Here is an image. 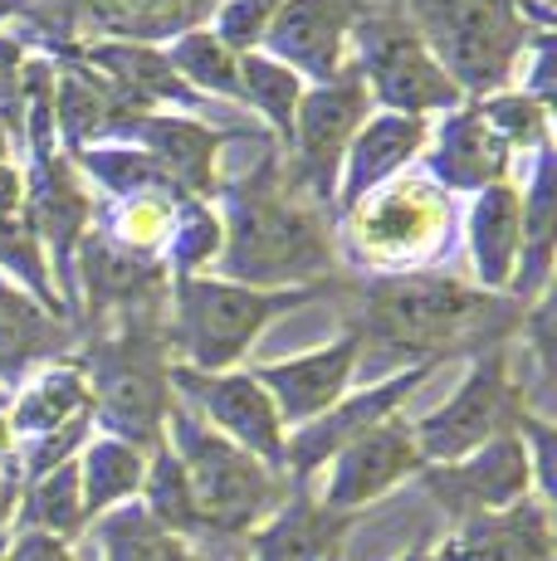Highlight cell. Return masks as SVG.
Listing matches in <instances>:
<instances>
[{
  "label": "cell",
  "instance_id": "cell-1",
  "mask_svg": "<svg viewBox=\"0 0 557 561\" xmlns=\"http://www.w3.org/2000/svg\"><path fill=\"white\" fill-rule=\"evenodd\" d=\"M216 210L225 225L220 278L250 288H318L338 268V220L314 210L284 176L270 147L245 176L220 181Z\"/></svg>",
  "mask_w": 557,
  "mask_h": 561
},
{
  "label": "cell",
  "instance_id": "cell-21",
  "mask_svg": "<svg viewBox=\"0 0 557 561\" xmlns=\"http://www.w3.org/2000/svg\"><path fill=\"white\" fill-rule=\"evenodd\" d=\"M465 250H469V274H475V288L509 298L513 294V278H519V259H523L519 181H499V186H485L479 196H469Z\"/></svg>",
  "mask_w": 557,
  "mask_h": 561
},
{
  "label": "cell",
  "instance_id": "cell-15",
  "mask_svg": "<svg viewBox=\"0 0 557 561\" xmlns=\"http://www.w3.org/2000/svg\"><path fill=\"white\" fill-rule=\"evenodd\" d=\"M367 0H278L260 54L294 69L304 83H328L352 64V30Z\"/></svg>",
  "mask_w": 557,
  "mask_h": 561
},
{
  "label": "cell",
  "instance_id": "cell-16",
  "mask_svg": "<svg viewBox=\"0 0 557 561\" xmlns=\"http://www.w3.org/2000/svg\"><path fill=\"white\" fill-rule=\"evenodd\" d=\"M362 352H367V342H362V332L348 322L323 347L294 352V357H278V362H260V366H250V376L270 391L284 430H298V425H308V420H318L323 410H333L342 396L352 391Z\"/></svg>",
  "mask_w": 557,
  "mask_h": 561
},
{
  "label": "cell",
  "instance_id": "cell-32",
  "mask_svg": "<svg viewBox=\"0 0 557 561\" xmlns=\"http://www.w3.org/2000/svg\"><path fill=\"white\" fill-rule=\"evenodd\" d=\"M0 274H5L10 284L25 288V294L35 298L39 308L55 312V318H64V322L73 318V308L64 304L55 274H49V254H45V244H39L35 225H30L25 205L10 210V215H0Z\"/></svg>",
  "mask_w": 557,
  "mask_h": 561
},
{
  "label": "cell",
  "instance_id": "cell-27",
  "mask_svg": "<svg viewBox=\"0 0 557 561\" xmlns=\"http://www.w3.org/2000/svg\"><path fill=\"white\" fill-rule=\"evenodd\" d=\"M147 455L152 449H137L127 439L113 435H89V445L79 449V489H83V513L89 523H99L103 513L137 503L147 479Z\"/></svg>",
  "mask_w": 557,
  "mask_h": 561
},
{
  "label": "cell",
  "instance_id": "cell-4",
  "mask_svg": "<svg viewBox=\"0 0 557 561\" xmlns=\"http://www.w3.org/2000/svg\"><path fill=\"white\" fill-rule=\"evenodd\" d=\"M328 294L318 288H250L220 274H191L171 278V328L167 337L177 342V357L191 371H235L254 352V342L270 332L274 318L314 304Z\"/></svg>",
  "mask_w": 557,
  "mask_h": 561
},
{
  "label": "cell",
  "instance_id": "cell-5",
  "mask_svg": "<svg viewBox=\"0 0 557 561\" xmlns=\"http://www.w3.org/2000/svg\"><path fill=\"white\" fill-rule=\"evenodd\" d=\"M338 250H348L372 278L445 268L455 250V196L421 171H406L338 215Z\"/></svg>",
  "mask_w": 557,
  "mask_h": 561
},
{
  "label": "cell",
  "instance_id": "cell-48",
  "mask_svg": "<svg viewBox=\"0 0 557 561\" xmlns=\"http://www.w3.org/2000/svg\"><path fill=\"white\" fill-rule=\"evenodd\" d=\"M328 561H342V552H333V557H328Z\"/></svg>",
  "mask_w": 557,
  "mask_h": 561
},
{
  "label": "cell",
  "instance_id": "cell-42",
  "mask_svg": "<svg viewBox=\"0 0 557 561\" xmlns=\"http://www.w3.org/2000/svg\"><path fill=\"white\" fill-rule=\"evenodd\" d=\"M15 503H20V473L0 469V537H5L10 523H15Z\"/></svg>",
  "mask_w": 557,
  "mask_h": 561
},
{
  "label": "cell",
  "instance_id": "cell-6",
  "mask_svg": "<svg viewBox=\"0 0 557 561\" xmlns=\"http://www.w3.org/2000/svg\"><path fill=\"white\" fill-rule=\"evenodd\" d=\"M167 445L177 449L181 469H186L191 499H196L201 513V537H250L284 503V473L216 435L177 396H171L167 410Z\"/></svg>",
  "mask_w": 557,
  "mask_h": 561
},
{
  "label": "cell",
  "instance_id": "cell-50",
  "mask_svg": "<svg viewBox=\"0 0 557 561\" xmlns=\"http://www.w3.org/2000/svg\"><path fill=\"white\" fill-rule=\"evenodd\" d=\"M396 10H401V0H396Z\"/></svg>",
  "mask_w": 557,
  "mask_h": 561
},
{
  "label": "cell",
  "instance_id": "cell-23",
  "mask_svg": "<svg viewBox=\"0 0 557 561\" xmlns=\"http://www.w3.org/2000/svg\"><path fill=\"white\" fill-rule=\"evenodd\" d=\"M441 561H557L553 508L523 499L503 513L455 523V533L441 542Z\"/></svg>",
  "mask_w": 557,
  "mask_h": 561
},
{
  "label": "cell",
  "instance_id": "cell-20",
  "mask_svg": "<svg viewBox=\"0 0 557 561\" xmlns=\"http://www.w3.org/2000/svg\"><path fill=\"white\" fill-rule=\"evenodd\" d=\"M425 133L431 123L425 117H401V113H367V123L357 127V137L342 152V171H338V205L333 215L352 210L362 196L382 191L387 181L406 176V171L421 161Z\"/></svg>",
  "mask_w": 557,
  "mask_h": 561
},
{
  "label": "cell",
  "instance_id": "cell-37",
  "mask_svg": "<svg viewBox=\"0 0 557 561\" xmlns=\"http://www.w3.org/2000/svg\"><path fill=\"white\" fill-rule=\"evenodd\" d=\"M479 113H485V123L499 133V142L509 147L513 157H533L543 152V147H553V113L548 103L528 99L523 89H499L489 93V99H475Z\"/></svg>",
  "mask_w": 557,
  "mask_h": 561
},
{
  "label": "cell",
  "instance_id": "cell-18",
  "mask_svg": "<svg viewBox=\"0 0 557 561\" xmlns=\"http://www.w3.org/2000/svg\"><path fill=\"white\" fill-rule=\"evenodd\" d=\"M73 274L83 278L89 318H99V322L162 312L167 298H171V274L162 268V259H143V254L117 250L103 230H89L79 240Z\"/></svg>",
  "mask_w": 557,
  "mask_h": 561
},
{
  "label": "cell",
  "instance_id": "cell-31",
  "mask_svg": "<svg viewBox=\"0 0 557 561\" xmlns=\"http://www.w3.org/2000/svg\"><path fill=\"white\" fill-rule=\"evenodd\" d=\"M93 527L99 542V561H201V552L181 537H171L167 527H157L143 513V503H123V508L103 513Z\"/></svg>",
  "mask_w": 557,
  "mask_h": 561
},
{
  "label": "cell",
  "instance_id": "cell-3",
  "mask_svg": "<svg viewBox=\"0 0 557 561\" xmlns=\"http://www.w3.org/2000/svg\"><path fill=\"white\" fill-rule=\"evenodd\" d=\"M79 366L89 376L99 435L127 439L137 449L162 445L171 410V337L162 328V312L103 322L99 337H89Z\"/></svg>",
  "mask_w": 557,
  "mask_h": 561
},
{
  "label": "cell",
  "instance_id": "cell-34",
  "mask_svg": "<svg viewBox=\"0 0 557 561\" xmlns=\"http://www.w3.org/2000/svg\"><path fill=\"white\" fill-rule=\"evenodd\" d=\"M308 83L298 79L294 69H284L270 54H240V93L235 103H245L264 127L288 147V133H294V113H298V99H304Z\"/></svg>",
  "mask_w": 557,
  "mask_h": 561
},
{
  "label": "cell",
  "instance_id": "cell-8",
  "mask_svg": "<svg viewBox=\"0 0 557 561\" xmlns=\"http://www.w3.org/2000/svg\"><path fill=\"white\" fill-rule=\"evenodd\" d=\"M352 69L367 83V99L377 113L401 117H441L465 103V93L450 83V73L435 64L425 39L406 20V10H367L352 30Z\"/></svg>",
  "mask_w": 557,
  "mask_h": 561
},
{
  "label": "cell",
  "instance_id": "cell-13",
  "mask_svg": "<svg viewBox=\"0 0 557 561\" xmlns=\"http://www.w3.org/2000/svg\"><path fill=\"white\" fill-rule=\"evenodd\" d=\"M416 483L441 503L450 523H469V517L503 513L513 503L533 499V469H528V449H523L519 430L489 439V445H479L465 459L425 463L416 473Z\"/></svg>",
  "mask_w": 557,
  "mask_h": 561
},
{
  "label": "cell",
  "instance_id": "cell-28",
  "mask_svg": "<svg viewBox=\"0 0 557 561\" xmlns=\"http://www.w3.org/2000/svg\"><path fill=\"white\" fill-rule=\"evenodd\" d=\"M10 527H15V533H49V537H59V542H73V537L89 533V513H83V489H79V459L20 483L15 523Z\"/></svg>",
  "mask_w": 557,
  "mask_h": 561
},
{
  "label": "cell",
  "instance_id": "cell-22",
  "mask_svg": "<svg viewBox=\"0 0 557 561\" xmlns=\"http://www.w3.org/2000/svg\"><path fill=\"white\" fill-rule=\"evenodd\" d=\"M352 523L318 503L314 483H288L284 503L250 533V561H328L348 547Z\"/></svg>",
  "mask_w": 557,
  "mask_h": 561
},
{
  "label": "cell",
  "instance_id": "cell-14",
  "mask_svg": "<svg viewBox=\"0 0 557 561\" xmlns=\"http://www.w3.org/2000/svg\"><path fill=\"white\" fill-rule=\"evenodd\" d=\"M425 469L421 449H416V435H411V420L406 415H391L382 420L377 430L357 435L348 449H338L328 459V469L318 473V503L333 513H348L357 517L362 508L382 503L391 489H401L406 479Z\"/></svg>",
  "mask_w": 557,
  "mask_h": 561
},
{
  "label": "cell",
  "instance_id": "cell-39",
  "mask_svg": "<svg viewBox=\"0 0 557 561\" xmlns=\"http://www.w3.org/2000/svg\"><path fill=\"white\" fill-rule=\"evenodd\" d=\"M270 15H274V5H260V0H220L216 15H211V30L235 54H254L264 30H270Z\"/></svg>",
  "mask_w": 557,
  "mask_h": 561
},
{
  "label": "cell",
  "instance_id": "cell-24",
  "mask_svg": "<svg viewBox=\"0 0 557 561\" xmlns=\"http://www.w3.org/2000/svg\"><path fill=\"white\" fill-rule=\"evenodd\" d=\"M73 342V322L39 308L20 284L0 274V391L15 396L39 366L64 362Z\"/></svg>",
  "mask_w": 557,
  "mask_h": 561
},
{
  "label": "cell",
  "instance_id": "cell-49",
  "mask_svg": "<svg viewBox=\"0 0 557 561\" xmlns=\"http://www.w3.org/2000/svg\"><path fill=\"white\" fill-rule=\"evenodd\" d=\"M0 547H5V537H0Z\"/></svg>",
  "mask_w": 557,
  "mask_h": 561
},
{
  "label": "cell",
  "instance_id": "cell-35",
  "mask_svg": "<svg viewBox=\"0 0 557 561\" xmlns=\"http://www.w3.org/2000/svg\"><path fill=\"white\" fill-rule=\"evenodd\" d=\"M225 244V225L216 201H196V196H181L177 215H171V234H167V250H162V268L171 278H191V274H211L220 259Z\"/></svg>",
  "mask_w": 557,
  "mask_h": 561
},
{
  "label": "cell",
  "instance_id": "cell-44",
  "mask_svg": "<svg viewBox=\"0 0 557 561\" xmlns=\"http://www.w3.org/2000/svg\"><path fill=\"white\" fill-rule=\"evenodd\" d=\"M30 5H35V0H0V35H5V25L15 15H30Z\"/></svg>",
  "mask_w": 557,
  "mask_h": 561
},
{
  "label": "cell",
  "instance_id": "cell-12",
  "mask_svg": "<svg viewBox=\"0 0 557 561\" xmlns=\"http://www.w3.org/2000/svg\"><path fill=\"white\" fill-rule=\"evenodd\" d=\"M431 376H435L431 362L401 366V371L382 376V381L362 386V391H348L333 410H323L318 420L288 430V439H284V479L288 483H314L318 473L328 469V459H333L338 449H348L357 435L377 430L382 420L401 415V405L411 401V396L421 391Z\"/></svg>",
  "mask_w": 557,
  "mask_h": 561
},
{
  "label": "cell",
  "instance_id": "cell-2",
  "mask_svg": "<svg viewBox=\"0 0 557 561\" xmlns=\"http://www.w3.org/2000/svg\"><path fill=\"white\" fill-rule=\"evenodd\" d=\"M357 298L362 304L352 328L362 332V342H377L382 352L401 357L406 366L479 357V352L509 342V332H519L523 318V308L513 298L485 294V288L455 278L450 268L367 278L357 288Z\"/></svg>",
  "mask_w": 557,
  "mask_h": 561
},
{
  "label": "cell",
  "instance_id": "cell-30",
  "mask_svg": "<svg viewBox=\"0 0 557 561\" xmlns=\"http://www.w3.org/2000/svg\"><path fill=\"white\" fill-rule=\"evenodd\" d=\"M162 54L171 69H177V79L186 83L196 99L235 103V93H240V54L230 45H220V35L211 25H196V30H186V35L167 39Z\"/></svg>",
  "mask_w": 557,
  "mask_h": 561
},
{
  "label": "cell",
  "instance_id": "cell-33",
  "mask_svg": "<svg viewBox=\"0 0 557 561\" xmlns=\"http://www.w3.org/2000/svg\"><path fill=\"white\" fill-rule=\"evenodd\" d=\"M137 503H143V513L152 517L157 527H167L171 537H181V542H191V547L201 542L196 499H191L186 469H181L177 449L167 445V435H162V445H152V455H147V479H143Z\"/></svg>",
  "mask_w": 557,
  "mask_h": 561
},
{
  "label": "cell",
  "instance_id": "cell-11",
  "mask_svg": "<svg viewBox=\"0 0 557 561\" xmlns=\"http://www.w3.org/2000/svg\"><path fill=\"white\" fill-rule=\"evenodd\" d=\"M167 386H171V396H177L191 415L206 420L216 435H225L230 445H240L245 455L264 459L270 469L284 473L288 430H284V420H278L270 391H264L245 366H235V371H191V366L171 362Z\"/></svg>",
  "mask_w": 557,
  "mask_h": 561
},
{
  "label": "cell",
  "instance_id": "cell-7",
  "mask_svg": "<svg viewBox=\"0 0 557 561\" xmlns=\"http://www.w3.org/2000/svg\"><path fill=\"white\" fill-rule=\"evenodd\" d=\"M406 20L465 99L513 89L538 39V30L519 15V0H411Z\"/></svg>",
  "mask_w": 557,
  "mask_h": 561
},
{
  "label": "cell",
  "instance_id": "cell-29",
  "mask_svg": "<svg viewBox=\"0 0 557 561\" xmlns=\"http://www.w3.org/2000/svg\"><path fill=\"white\" fill-rule=\"evenodd\" d=\"M69 161L79 167L83 181H93V186L103 191V201H133V196H171L177 201L181 196V191L167 181V171L133 142L83 147V152H73Z\"/></svg>",
  "mask_w": 557,
  "mask_h": 561
},
{
  "label": "cell",
  "instance_id": "cell-45",
  "mask_svg": "<svg viewBox=\"0 0 557 561\" xmlns=\"http://www.w3.org/2000/svg\"><path fill=\"white\" fill-rule=\"evenodd\" d=\"M396 561H441V547H435V542H416L411 552H401Z\"/></svg>",
  "mask_w": 557,
  "mask_h": 561
},
{
  "label": "cell",
  "instance_id": "cell-25",
  "mask_svg": "<svg viewBox=\"0 0 557 561\" xmlns=\"http://www.w3.org/2000/svg\"><path fill=\"white\" fill-rule=\"evenodd\" d=\"M10 430H15V445H30V439H45L55 430L83 425L93 420V391H89V376H83L79 357H64L49 362L10 396Z\"/></svg>",
  "mask_w": 557,
  "mask_h": 561
},
{
  "label": "cell",
  "instance_id": "cell-41",
  "mask_svg": "<svg viewBox=\"0 0 557 561\" xmlns=\"http://www.w3.org/2000/svg\"><path fill=\"white\" fill-rule=\"evenodd\" d=\"M25 205V171L15 161H0V215L20 210Z\"/></svg>",
  "mask_w": 557,
  "mask_h": 561
},
{
  "label": "cell",
  "instance_id": "cell-47",
  "mask_svg": "<svg viewBox=\"0 0 557 561\" xmlns=\"http://www.w3.org/2000/svg\"><path fill=\"white\" fill-rule=\"evenodd\" d=\"M260 5H278V0H260Z\"/></svg>",
  "mask_w": 557,
  "mask_h": 561
},
{
  "label": "cell",
  "instance_id": "cell-38",
  "mask_svg": "<svg viewBox=\"0 0 557 561\" xmlns=\"http://www.w3.org/2000/svg\"><path fill=\"white\" fill-rule=\"evenodd\" d=\"M25 69L30 49L20 35H0V123L25 142Z\"/></svg>",
  "mask_w": 557,
  "mask_h": 561
},
{
  "label": "cell",
  "instance_id": "cell-46",
  "mask_svg": "<svg viewBox=\"0 0 557 561\" xmlns=\"http://www.w3.org/2000/svg\"><path fill=\"white\" fill-rule=\"evenodd\" d=\"M10 147H15V137H10V127L0 123V161H10Z\"/></svg>",
  "mask_w": 557,
  "mask_h": 561
},
{
  "label": "cell",
  "instance_id": "cell-10",
  "mask_svg": "<svg viewBox=\"0 0 557 561\" xmlns=\"http://www.w3.org/2000/svg\"><path fill=\"white\" fill-rule=\"evenodd\" d=\"M367 113H372L367 83L357 79L352 64L338 73V79L308 83L304 99H298L294 133H288V147H278V152H288V171H284L288 186L314 205V210L333 215L342 152H348V142L357 137V127L367 123Z\"/></svg>",
  "mask_w": 557,
  "mask_h": 561
},
{
  "label": "cell",
  "instance_id": "cell-40",
  "mask_svg": "<svg viewBox=\"0 0 557 561\" xmlns=\"http://www.w3.org/2000/svg\"><path fill=\"white\" fill-rule=\"evenodd\" d=\"M0 561H79L73 542H59L49 533H5Z\"/></svg>",
  "mask_w": 557,
  "mask_h": 561
},
{
  "label": "cell",
  "instance_id": "cell-19",
  "mask_svg": "<svg viewBox=\"0 0 557 561\" xmlns=\"http://www.w3.org/2000/svg\"><path fill=\"white\" fill-rule=\"evenodd\" d=\"M235 133L211 127L201 113H143L127 133V142L143 147L157 167L167 171V181L181 196L216 201L220 191V152Z\"/></svg>",
  "mask_w": 557,
  "mask_h": 561
},
{
  "label": "cell",
  "instance_id": "cell-43",
  "mask_svg": "<svg viewBox=\"0 0 557 561\" xmlns=\"http://www.w3.org/2000/svg\"><path fill=\"white\" fill-rule=\"evenodd\" d=\"M0 469L20 473V445H15V430H10V415L0 410Z\"/></svg>",
  "mask_w": 557,
  "mask_h": 561
},
{
  "label": "cell",
  "instance_id": "cell-17",
  "mask_svg": "<svg viewBox=\"0 0 557 561\" xmlns=\"http://www.w3.org/2000/svg\"><path fill=\"white\" fill-rule=\"evenodd\" d=\"M513 157L499 142V133L485 123L475 99H465L450 113L431 117V133L421 147V176H431L445 196H479L485 186L513 181Z\"/></svg>",
  "mask_w": 557,
  "mask_h": 561
},
{
  "label": "cell",
  "instance_id": "cell-26",
  "mask_svg": "<svg viewBox=\"0 0 557 561\" xmlns=\"http://www.w3.org/2000/svg\"><path fill=\"white\" fill-rule=\"evenodd\" d=\"M220 0H79V25L99 30V39H137L167 45L196 25H211Z\"/></svg>",
  "mask_w": 557,
  "mask_h": 561
},
{
  "label": "cell",
  "instance_id": "cell-36",
  "mask_svg": "<svg viewBox=\"0 0 557 561\" xmlns=\"http://www.w3.org/2000/svg\"><path fill=\"white\" fill-rule=\"evenodd\" d=\"M181 201V196H177ZM171 196H133V201H103V225L117 250L143 254V259H162L167 234H171V215H177Z\"/></svg>",
  "mask_w": 557,
  "mask_h": 561
},
{
  "label": "cell",
  "instance_id": "cell-9",
  "mask_svg": "<svg viewBox=\"0 0 557 561\" xmlns=\"http://www.w3.org/2000/svg\"><path fill=\"white\" fill-rule=\"evenodd\" d=\"M523 410H533L528 391L513 381L509 342H499V347L469 357L465 381H459L455 391H450V401H441L431 415L411 420V435H416V449H421L425 463H450V459L475 455L479 445L509 435V430H519Z\"/></svg>",
  "mask_w": 557,
  "mask_h": 561
}]
</instances>
